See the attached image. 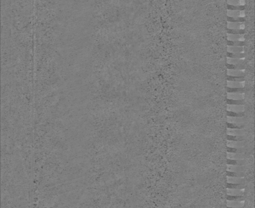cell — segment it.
Masks as SVG:
<instances>
[{
  "mask_svg": "<svg viewBox=\"0 0 255 208\" xmlns=\"http://www.w3.org/2000/svg\"><path fill=\"white\" fill-rule=\"evenodd\" d=\"M227 134L228 136H244L246 131L244 129H228L227 128Z\"/></svg>",
  "mask_w": 255,
  "mask_h": 208,
  "instance_id": "1",
  "label": "cell"
},
{
  "mask_svg": "<svg viewBox=\"0 0 255 208\" xmlns=\"http://www.w3.org/2000/svg\"><path fill=\"white\" fill-rule=\"evenodd\" d=\"M247 145V142L246 140L243 141H229L227 140V146L228 148H241L246 147Z\"/></svg>",
  "mask_w": 255,
  "mask_h": 208,
  "instance_id": "2",
  "label": "cell"
},
{
  "mask_svg": "<svg viewBox=\"0 0 255 208\" xmlns=\"http://www.w3.org/2000/svg\"><path fill=\"white\" fill-rule=\"evenodd\" d=\"M245 98L244 92L227 93V100H244Z\"/></svg>",
  "mask_w": 255,
  "mask_h": 208,
  "instance_id": "3",
  "label": "cell"
},
{
  "mask_svg": "<svg viewBox=\"0 0 255 208\" xmlns=\"http://www.w3.org/2000/svg\"><path fill=\"white\" fill-rule=\"evenodd\" d=\"M247 157L245 153H227V158L229 160H245Z\"/></svg>",
  "mask_w": 255,
  "mask_h": 208,
  "instance_id": "4",
  "label": "cell"
},
{
  "mask_svg": "<svg viewBox=\"0 0 255 208\" xmlns=\"http://www.w3.org/2000/svg\"><path fill=\"white\" fill-rule=\"evenodd\" d=\"M246 25L244 23L227 22V29L233 30H245Z\"/></svg>",
  "mask_w": 255,
  "mask_h": 208,
  "instance_id": "5",
  "label": "cell"
},
{
  "mask_svg": "<svg viewBox=\"0 0 255 208\" xmlns=\"http://www.w3.org/2000/svg\"><path fill=\"white\" fill-rule=\"evenodd\" d=\"M227 110L229 112L236 113H244L245 106L244 105H227Z\"/></svg>",
  "mask_w": 255,
  "mask_h": 208,
  "instance_id": "6",
  "label": "cell"
},
{
  "mask_svg": "<svg viewBox=\"0 0 255 208\" xmlns=\"http://www.w3.org/2000/svg\"><path fill=\"white\" fill-rule=\"evenodd\" d=\"M227 182L228 184H245L246 179L244 178H237V177H229L227 176Z\"/></svg>",
  "mask_w": 255,
  "mask_h": 208,
  "instance_id": "7",
  "label": "cell"
},
{
  "mask_svg": "<svg viewBox=\"0 0 255 208\" xmlns=\"http://www.w3.org/2000/svg\"><path fill=\"white\" fill-rule=\"evenodd\" d=\"M227 16L232 18H244L246 12L244 11H227Z\"/></svg>",
  "mask_w": 255,
  "mask_h": 208,
  "instance_id": "8",
  "label": "cell"
},
{
  "mask_svg": "<svg viewBox=\"0 0 255 208\" xmlns=\"http://www.w3.org/2000/svg\"><path fill=\"white\" fill-rule=\"evenodd\" d=\"M245 206V201H227V207L242 208Z\"/></svg>",
  "mask_w": 255,
  "mask_h": 208,
  "instance_id": "9",
  "label": "cell"
},
{
  "mask_svg": "<svg viewBox=\"0 0 255 208\" xmlns=\"http://www.w3.org/2000/svg\"><path fill=\"white\" fill-rule=\"evenodd\" d=\"M227 122L228 123H231V124H244L246 119L244 117H227Z\"/></svg>",
  "mask_w": 255,
  "mask_h": 208,
  "instance_id": "10",
  "label": "cell"
},
{
  "mask_svg": "<svg viewBox=\"0 0 255 208\" xmlns=\"http://www.w3.org/2000/svg\"><path fill=\"white\" fill-rule=\"evenodd\" d=\"M246 86V82H237V81H227V87L232 88H244Z\"/></svg>",
  "mask_w": 255,
  "mask_h": 208,
  "instance_id": "11",
  "label": "cell"
},
{
  "mask_svg": "<svg viewBox=\"0 0 255 208\" xmlns=\"http://www.w3.org/2000/svg\"><path fill=\"white\" fill-rule=\"evenodd\" d=\"M246 73V69L244 70H228L227 69V76H235V77H242Z\"/></svg>",
  "mask_w": 255,
  "mask_h": 208,
  "instance_id": "12",
  "label": "cell"
},
{
  "mask_svg": "<svg viewBox=\"0 0 255 208\" xmlns=\"http://www.w3.org/2000/svg\"><path fill=\"white\" fill-rule=\"evenodd\" d=\"M246 169L245 165H227V172H244Z\"/></svg>",
  "mask_w": 255,
  "mask_h": 208,
  "instance_id": "13",
  "label": "cell"
},
{
  "mask_svg": "<svg viewBox=\"0 0 255 208\" xmlns=\"http://www.w3.org/2000/svg\"><path fill=\"white\" fill-rule=\"evenodd\" d=\"M246 189H227V195L230 196H244Z\"/></svg>",
  "mask_w": 255,
  "mask_h": 208,
  "instance_id": "14",
  "label": "cell"
},
{
  "mask_svg": "<svg viewBox=\"0 0 255 208\" xmlns=\"http://www.w3.org/2000/svg\"><path fill=\"white\" fill-rule=\"evenodd\" d=\"M228 41L232 42H244L245 37L244 35H234V34H228L227 35Z\"/></svg>",
  "mask_w": 255,
  "mask_h": 208,
  "instance_id": "15",
  "label": "cell"
},
{
  "mask_svg": "<svg viewBox=\"0 0 255 208\" xmlns=\"http://www.w3.org/2000/svg\"><path fill=\"white\" fill-rule=\"evenodd\" d=\"M245 61V59H236V58H229L227 57V64L229 65H242L243 62Z\"/></svg>",
  "mask_w": 255,
  "mask_h": 208,
  "instance_id": "16",
  "label": "cell"
},
{
  "mask_svg": "<svg viewBox=\"0 0 255 208\" xmlns=\"http://www.w3.org/2000/svg\"><path fill=\"white\" fill-rule=\"evenodd\" d=\"M227 53H244V48L239 47L228 46Z\"/></svg>",
  "mask_w": 255,
  "mask_h": 208,
  "instance_id": "17",
  "label": "cell"
},
{
  "mask_svg": "<svg viewBox=\"0 0 255 208\" xmlns=\"http://www.w3.org/2000/svg\"><path fill=\"white\" fill-rule=\"evenodd\" d=\"M227 4L234 6H245L246 2L244 0H228Z\"/></svg>",
  "mask_w": 255,
  "mask_h": 208,
  "instance_id": "18",
  "label": "cell"
},
{
  "mask_svg": "<svg viewBox=\"0 0 255 208\" xmlns=\"http://www.w3.org/2000/svg\"><path fill=\"white\" fill-rule=\"evenodd\" d=\"M227 153H246L247 152V148L246 147L241 148H227Z\"/></svg>",
  "mask_w": 255,
  "mask_h": 208,
  "instance_id": "19",
  "label": "cell"
},
{
  "mask_svg": "<svg viewBox=\"0 0 255 208\" xmlns=\"http://www.w3.org/2000/svg\"><path fill=\"white\" fill-rule=\"evenodd\" d=\"M227 165H245V160H229L227 159Z\"/></svg>",
  "mask_w": 255,
  "mask_h": 208,
  "instance_id": "20",
  "label": "cell"
},
{
  "mask_svg": "<svg viewBox=\"0 0 255 208\" xmlns=\"http://www.w3.org/2000/svg\"><path fill=\"white\" fill-rule=\"evenodd\" d=\"M227 176L229 177H237V178H244L246 175L244 172H227Z\"/></svg>",
  "mask_w": 255,
  "mask_h": 208,
  "instance_id": "21",
  "label": "cell"
},
{
  "mask_svg": "<svg viewBox=\"0 0 255 208\" xmlns=\"http://www.w3.org/2000/svg\"><path fill=\"white\" fill-rule=\"evenodd\" d=\"M227 56L229 58H236V59H242L246 57L245 53H227Z\"/></svg>",
  "mask_w": 255,
  "mask_h": 208,
  "instance_id": "22",
  "label": "cell"
},
{
  "mask_svg": "<svg viewBox=\"0 0 255 208\" xmlns=\"http://www.w3.org/2000/svg\"><path fill=\"white\" fill-rule=\"evenodd\" d=\"M227 189H246L245 184H227Z\"/></svg>",
  "mask_w": 255,
  "mask_h": 208,
  "instance_id": "23",
  "label": "cell"
},
{
  "mask_svg": "<svg viewBox=\"0 0 255 208\" xmlns=\"http://www.w3.org/2000/svg\"><path fill=\"white\" fill-rule=\"evenodd\" d=\"M227 140L229 141H243L246 140V136H231L227 135Z\"/></svg>",
  "mask_w": 255,
  "mask_h": 208,
  "instance_id": "24",
  "label": "cell"
},
{
  "mask_svg": "<svg viewBox=\"0 0 255 208\" xmlns=\"http://www.w3.org/2000/svg\"><path fill=\"white\" fill-rule=\"evenodd\" d=\"M228 46L230 47H244L246 45L245 42H232V41H227Z\"/></svg>",
  "mask_w": 255,
  "mask_h": 208,
  "instance_id": "25",
  "label": "cell"
},
{
  "mask_svg": "<svg viewBox=\"0 0 255 208\" xmlns=\"http://www.w3.org/2000/svg\"><path fill=\"white\" fill-rule=\"evenodd\" d=\"M227 199L229 201H244V196H230L227 195Z\"/></svg>",
  "mask_w": 255,
  "mask_h": 208,
  "instance_id": "26",
  "label": "cell"
},
{
  "mask_svg": "<svg viewBox=\"0 0 255 208\" xmlns=\"http://www.w3.org/2000/svg\"><path fill=\"white\" fill-rule=\"evenodd\" d=\"M227 67L228 70H244L245 66L243 65H229V64H227Z\"/></svg>",
  "mask_w": 255,
  "mask_h": 208,
  "instance_id": "27",
  "label": "cell"
},
{
  "mask_svg": "<svg viewBox=\"0 0 255 208\" xmlns=\"http://www.w3.org/2000/svg\"><path fill=\"white\" fill-rule=\"evenodd\" d=\"M227 81H237V82H243L245 81V78L244 76L242 77H235L227 76Z\"/></svg>",
  "mask_w": 255,
  "mask_h": 208,
  "instance_id": "28",
  "label": "cell"
},
{
  "mask_svg": "<svg viewBox=\"0 0 255 208\" xmlns=\"http://www.w3.org/2000/svg\"><path fill=\"white\" fill-rule=\"evenodd\" d=\"M227 33L228 34H234V35H244L245 30H233V29H227Z\"/></svg>",
  "mask_w": 255,
  "mask_h": 208,
  "instance_id": "29",
  "label": "cell"
},
{
  "mask_svg": "<svg viewBox=\"0 0 255 208\" xmlns=\"http://www.w3.org/2000/svg\"><path fill=\"white\" fill-rule=\"evenodd\" d=\"M228 22H233V23H243L245 22V18H232L227 17Z\"/></svg>",
  "mask_w": 255,
  "mask_h": 208,
  "instance_id": "30",
  "label": "cell"
},
{
  "mask_svg": "<svg viewBox=\"0 0 255 208\" xmlns=\"http://www.w3.org/2000/svg\"><path fill=\"white\" fill-rule=\"evenodd\" d=\"M244 100H227V104L230 105H244Z\"/></svg>",
  "mask_w": 255,
  "mask_h": 208,
  "instance_id": "31",
  "label": "cell"
},
{
  "mask_svg": "<svg viewBox=\"0 0 255 208\" xmlns=\"http://www.w3.org/2000/svg\"><path fill=\"white\" fill-rule=\"evenodd\" d=\"M244 124H231L227 123V128L228 129H244Z\"/></svg>",
  "mask_w": 255,
  "mask_h": 208,
  "instance_id": "32",
  "label": "cell"
},
{
  "mask_svg": "<svg viewBox=\"0 0 255 208\" xmlns=\"http://www.w3.org/2000/svg\"><path fill=\"white\" fill-rule=\"evenodd\" d=\"M227 8L229 11H244L245 6H234L227 5Z\"/></svg>",
  "mask_w": 255,
  "mask_h": 208,
  "instance_id": "33",
  "label": "cell"
},
{
  "mask_svg": "<svg viewBox=\"0 0 255 208\" xmlns=\"http://www.w3.org/2000/svg\"><path fill=\"white\" fill-rule=\"evenodd\" d=\"M227 114L228 117H244V113H236V112H227Z\"/></svg>",
  "mask_w": 255,
  "mask_h": 208,
  "instance_id": "34",
  "label": "cell"
},
{
  "mask_svg": "<svg viewBox=\"0 0 255 208\" xmlns=\"http://www.w3.org/2000/svg\"><path fill=\"white\" fill-rule=\"evenodd\" d=\"M244 88H232L227 87L228 93H237V92H244Z\"/></svg>",
  "mask_w": 255,
  "mask_h": 208,
  "instance_id": "35",
  "label": "cell"
},
{
  "mask_svg": "<svg viewBox=\"0 0 255 208\" xmlns=\"http://www.w3.org/2000/svg\"><path fill=\"white\" fill-rule=\"evenodd\" d=\"M227 208H231V207H227ZM242 208H244V207H242Z\"/></svg>",
  "mask_w": 255,
  "mask_h": 208,
  "instance_id": "36",
  "label": "cell"
}]
</instances>
